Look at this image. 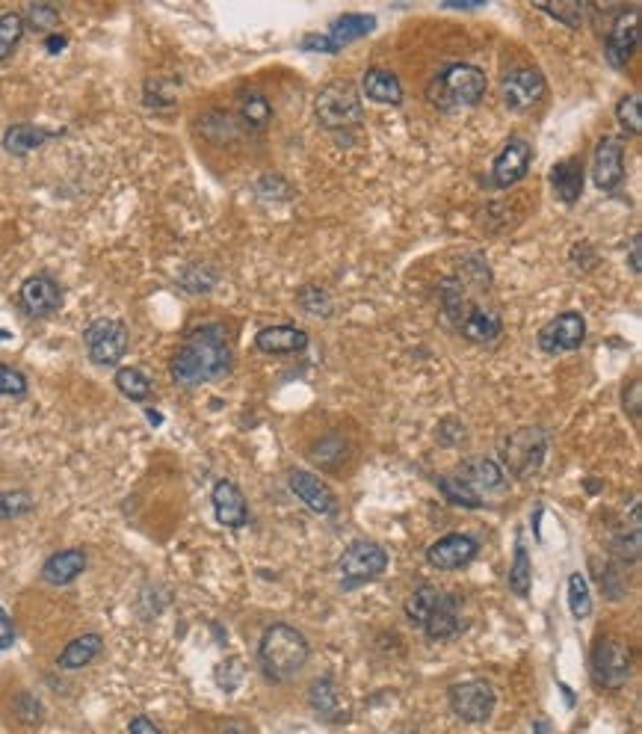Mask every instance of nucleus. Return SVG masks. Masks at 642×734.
Segmentation results:
<instances>
[{
	"instance_id": "09e8293b",
	"label": "nucleus",
	"mask_w": 642,
	"mask_h": 734,
	"mask_svg": "<svg viewBox=\"0 0 642 734\" xmlns=\"http://www.w3.org/2000/svg\"><path fill=\"white\" fill-rule=\"evenodd\" d=\"M131 734H163L148 717H134L131 720Z\"/></svg>"
},
{
	"instance_id": "cd10ccee",
	"label": "nucleus",
	"mask_w": 642,
	"mask_h": 734,
	"mask_svg": "<svg viewBox=\"0 0 642 734\" xmlns=\"http://www.w3.org/2000/svg\"><path fill=\"white\" fill-rule=\"evenodd\" d=\"M54 134L51 131H45V128H39V125H12V128H6V134H3V148L9 151V154H30V151H36V148H42L48 140H51Z\"/></svg>"
},
{
	"instance_id": "aec40b11",
	"label": "nucleus",
	"mask_w": 642,
	"mask_h": 734,
	"mask_svg": "<svg viewBox=\"0 0 642 734\" xmlns=\"http://www.w3.org/2000/svg\"><path fill=\"white\" fill-rule=\"evenodd\" d=\"M255 347L267 356H296L308 347V332L299 326H267L255 335Z\"/></svg>"
},
{
	"instance_id": "a878e982",
	"label": "nucleus",
	"mask_w": 642,
	"mask_h": 734,
	"mask_svg": "<svg viewBox=\"0 0 642 734\" xmlns=\"http://www.w3.org/2000/svg\"><path fill=\"white\" fill-rule=\"evenodd\" d=\"M237 116H240V122H243L246 131L261 134V131H267L270 122H273V104H270V98H267L264 92H258V89H246V92L240 95Z\"/></svg>"
},
{
	"instance_id": "1a4fd4ad",
	"label": "nucleus",
	"mask_w": 642,
	"mask_h": 734,
	"mask_svg": "<svg viewBox=\"0 0 642 734\" xmlns=\"http://www.w3.org/2000/svg\"><path fill=\"white\" fill-rule=\"evenodd\" d=\"M495 690L489 681H459L450 687V708L459 720L465 723H486L495 714Z\"/></svg>"
},
{
	"instance_id": "c756f323",
	"label": "nucleus",
	"mask_w": 642,
	"mask_h": 734,
	"mask_svg": "<svg viewBox=\"0 0 642 734\" xmlns=\"http://www.w3.org/2000/svg\"><path fill=\"white\" fill-rule=\"evenodd\" d=\"M533 587V566H530V557H527V548L515 545V557H512V566H509V589L518 595V598H527Z\"/></svg>"
},
{
	"instance_id": "a211bd4d",
	"label": "nucleus",
	"mask_w": 642,
	"mask_h": 734,
	"mask_svg": "<svg viewBox=\"0 0 642 734\" xmlns=\"http://www.w3.org/2000/svg\"><path fill=\"white\" fill-rule=\"evenodd\" d=\"M21 305L30 317H48L63 305V288L51 276H30L21 285Z\"/></svg>"
},
{
	"instance_id": "603ef678",
	"label": "nucleus",
	"mask_w": 642,
	"mask_h": 734,
	"mask_svg": "<svg viewBox=\"0 0 642 734\" xmlns=\"http://www.w3.org/2000/svg\"><path fill=\"white\" fill-rule=\"evenodd\" d=\"M6 338H9V335H6V332H0V341H6Z\"/></svg>"
},
{
	"instance_id": "2eb2a0df",
	"label": "nucleus",
	"mask_w": 642,
	"mask_h": 734,
	"mask_svg": "<svg viewBox=\"0 0 642 734\" xmlns=\"http://www.w3.org/2000/svg\"><path fill=\"white\" fill-rule=\"evenodd\" d=\"M592 181L598 190L613 193L625 181V148L616 137H601L592 151Z\"/></svg>"
},
{
	"instance_id": "f8f14e48",
	"label": "nucleus",
	"mask_w": 642,
	"mask_h": 734,
	"mask_svg": "<svg viewBox=\"0 0 642 734\" xmlns=\"http://www.w3.org/2000/svg\"><path fill=\"white\" fill-rule=\"evenodd\" d=\"M542 95H545V77L539 69H530V66L512 69L500 83V98L515 113L530 110L533 104L542 101Z\"/></svg>"
},
{
	"instance_id": "c9c22d12",
	"label": "nucleus",
	"mask_w": 642,
	"mask_h": 734,
	"mask_svg": "<svg viewBox=\"0 0 642 734\" xmlns=\"http://www.w3.org/2000/svg\"><path fill=\"white\" fill-rule=\"evenodd\" d=\"M296 302L305 314H314V317H329L332 314V296L329 291H323L320 285H305L299 294H296Z\"/></svg>"
},
{
	"instance_id": "f3484780",
	"label": "nucleus",
	"mask_w": 642,
	"mask_h": 734,
	"mask_svg": "<svg viewBox=\"0 0 642 734\" xmlns=\"http://www.w3.org/2000/svg\"><path fill=\"white\" fill-rule=\"evenodd\" d=\"M462 483H468L480 498L489 492H503L506 489V471L500 468L495 459L486 456H471L465 459L456 471H453Z\"/></svg>"
},
{
	"instance_id": "49530a36",
	"label": "nucleus",
	"mask_w": 642,
	"mask_h": 734,
	"mask_svg": "<svg viewBox=\"0 0 642 734\" xmlns=\"http://www.w3.org/2000/svg\"><path fill=\"white\" fill-rule=\"evenodd\" d=\"M640 403H642V382L634 379L631 382V391H625V409L631 412L634 421H640Z\"/></svg>"
},
{
	"instance_id": "3c124183",
	"label": "nucleus",
	"mask_w": 642,
	"mask_h": 734,
	"mask_svg": "<svg viewBox=\"0 0 642 734\" xmlns=\"http://www.w3.org/2000/svg\"><path fill=\"white\" fill-rule=\"evenodd\" d=\"M63 48H66V36H51V39H48V51H51V54H60Z\"/></svg>"
},
{
	"instance_id": "20e7f679",
	"label": "nucleus",
	"mask_w": 642,
	"mask_h": 734,
	"mask_svg": "<svg viewBox=\"0 0 642 734\" xmlns=\"http://www.w3.org/2000/svg\"><path fill=\"white\" fill-rule=\"evenodd\" d=\"M548 450V436L542 427H518L500 441L503 471L515 474L518 480H530L539 474Z\"/></svg>"
},
{
	"instance_id": "58836bf2",
	"label": "nucleus",
	"mask_w": 642,
	"mask_h": 734,
	"mask_svg": "<svg viewBox=\"0 0 642 734\" xmlns=\"http://www.w3.org/2000/svg\"><path fill=\"white\" fill-rule=\"evenodd\" d=\"M569 607L574 619H586L592 613V592L586 587L583 575H571L569 578Z\"/></svg>"
},
{
	"instance_id": "c03bdc74",
	"label": "nucleus",
	"mask_w": 642,
	"mask_h": 734,
	"mask_svg": "<svg viewBox=\"0 0 642 734\" xmlns=\"http://www.w3.org/2000/svg\"><path fill=\"white\" fill-rule=\"evenodd\" d=\"M613 551H616L622 560H631V563H634V560L640 557V527H637L631 536H628V533L616 536V539H613Z\"/></svg>"
},
{
	"instance_id": "7c9ffc66",
	"label": "nucleus",
	"mask_w": 642,
	"mask_h": 734,
	"mask_svg": "<svg viewBox=\"0 0 642 734\" xmlns=\"http://www.w3.org/2000/svg\"><path fill=\"white\" fill-rule=\"evenodd\" d=\"M539 12L557 18L560 24H566L571 30H580L586 24V6L577 0H557V3H536Z\"/></svg>"
},
{
	"instance_id": "8fccbe9b",
	"label": "nucleus",
	"mask_w": 642,
	"mask_h": 734,
	"mask_svg": "<svg viewBox=\"0 0 642 734\" xmlns=\"http://www.w3.org/2000/svg\"><path fill=\"white\" fill-rule=\"evenodd\" d=\"M222 734H249V726L246 723H240V720H228L222 729H219Z\"/></svg>"
},
{
	"instance_id": "0eeeda50",
	"label": "nucleus",
	"mask_w": 642,
	"mask_h": 734,
	"mask_svg": "<svg viewBox=\"0 0 642 734\" xmlns=\"http://www.w3.org/2000/svg\"><path fill=\"white\" fill-rule=\"evenodd\" d=\"M376 27V15H364V12H347L341 18L332 21L329 33L326 36H317V33H308L302 39V48L305 51H323V54H338L341 48L353 45L358 39H364L367 33H373Z\"/></svg>"
},
{
	"instance_id": "473e14b6",
	"label": "nucleus",
	"mask_w": 642,
	"mask_h": 734,
	"mask_svg": "<svg viewBox=\"0 0 642 734\" xmlns=\"http://www.w3.org/2000/svg\"><path fill=\"white\" fill-rule=\"evenodd\" d=\"M441 592H444V589L432 587V584H421V587L415 589V592L409 595V601H406V616H409V622L424 625V619L429 616V610L438 604Z\"/></svg>"
},
{
	"instance_id": "39448f33",
	"label": "nucleus",
	"mask_w": 642,
	"mask_h": 734,
	"mask_svg": "<svg viewBox=\"0 0 642 734\" xmlns=\"http://www.w3.org/2000/svg\"><path fill=\"white\" fill-rule=\"evenodd\" d=\"M317 122L329 131H347L356 128L364 119V107H361V95L350 80H335L326 83L317 95L314 104Z\"/></svg>"
},
{
	"instance_id": "f03ea898",
	"label": "nucleus",
	"mask_w": 642,
	"mask_h": 734,
	"mask_svg": "<svg viewBox=\"0 0 642 734\" xmlns=\"http://www.w3.org/2000/svg\"><path fill=\"white\" fill-rule=\"evenodd\" d=\"M486 86L489 83H486L483 69L471 63H453L432 74V80L427 83V101L435 110H444V113L465 110L483 101Z\"/></svg>"
},
{
	"instance_id": "393cba45",
	"label": "nucleus",
	"mask_w": 642,
	"mask_h": 734,
	"mask_svg": "<svg viewBox=\"0 0 642 734\" xmlns=\"http://www.w3.org/2000/svg\"><path fill=\"white\" fill-rule=\"evenodd\" d=\"M86 569V554L80 548H69V551H57L54 557H48V563L42 566V578L54 587H66L74 578H80Z\"/></svg>"
},
{
	"instance_id": "9b49d317",
	"label": "nucleus",
	"mask_w": 642,
	"mask_h": 734,
	"mask_svg": "<svg viewBox=\"0 0 642 734\" xmlns=\"http://www.w3.org/2000/svg\"><path fill=\"white\" fill-rule=\"evenodd\" d=\"M583 341H586V320H583V314H577V311H563V314H557V317H554L551 323H545L542 332H539V347H542V353H548V356L580 350Z\"/></svg>"
},
{
	"instance_id": "412c9836",
	"label": "nucleus",
	"mask_w": 642,
	"mask_h": 734,
	"mask_svg": "<svg viewBox=\"0 0 642 734\" xmlns=\"http://www.w3.org/2000/svg\"><path fill=\"white\" fill-rule=\"evenodd\" d=\"M637 48V9H622V15L613 21L610 36H607V60L616 69H625L628 60L634 57Z\"/></svg>"
},
{
	"instance_id": "6ab92c4d",
	"label": "nucleus",
	"mask_w": 642,
	"mask_h": 734,
	"mask_svg": "<svg viewBox=\"0 0 642 734\" xmlns=\"http://www.w3.org/2000/svg\"><path fill=\"white\" fill-rule=\"evenodd\" d=\"M290 492L317 515L335 513V495L332 489L311 471H290Z\"/></svg>"
},
{
	"instance_id": "f704fd0d",
	"label": "nucleus",
	"mask_w": 642,
	"mask_h": 734,
	"mask_svg": "<svg viewBox=\"0 0 642 734\" xmlns=\"http://www.w3.org/2000/svg\"><path fill=\"white\" fill-rule=\"evenodd\" d=\"M308 702H311V708H314L320 717H329V720H332L335 711H338V696H335L332 681H329V678H317V681L311 684Z\"/></svg>"
},
{
	"instance_id": "4468645a",
	"label": "nucleus",
	"mask_w": 642,
	"mask_h": 734,
	"mask_svg": "<svg viewBox=\"0 0 642 734\" xmlns=\"http://www.w3.org/2000/svg\"><path fill=\"white\" fill-rule=\"evenodd\" d=\"M533 146L524 137H509L506 146L500 148V154L492 163V184L495 187H512L518 181L527 178L530 166H533Z\"/></svg>"
},
{
	"instance_id": "ddd939ff",
	"label": "nucleus",
	"mask_w": 642,
	"mask_h": 734,
	"mask_svg": "<svg viewBox=\"0 0 642 734\" xmlns=\"http://www.w3.org/2000/svg\"><path fill=\"white\" fill-rule=\"evenodd\" d=\"M480 554V542L468 533H447L427 548V563L441 572L465 569Z\"/></svg>"
},
{
	"instance_id": "79ce46f5",
	"label": "nucleus",
	"mask_w": 642,
	"mask_h": 734,
	"mask_svg": "<svg viewBox=\"0 0 642 734\" xmlns=\"http://www.w3.org/2000/svg\"><path fill=\"white\" fill-rule=\"evenodd\" d=\"M0 394L3 397H24L27 394V376L9 365H0Z\"/></svg>"
},
{
	"instance_id": "5701e85b",
	"label": "nucleus",
	"mask_w": 642,
	"mask_h": 734,
	"mask_svg": "<svg viewBox=\"0 0 642 734\" xmlns=\"http://www.w3.org/2000/svg\"><path fill=\"white\" fill-rule=\"evenodd\" d=\"M214 515L222 527H243L249 521L246 498L231 480H219L214 486Z\"/></svg>"
},
{
	"instance_id": "f257e3e1",
	"label": "nucleus",
	"mask_w": 642,
	"mask_h": 734,
	"mask_svg": "<svg viewBox=\"0 0 642 734\" xmlns=\"http://www.w3.org/2000/svg\"><path fill=\"white\" fill-rule=\"evenodd\" d=\"M231 344L225 338V329L208 323L199 326L187 335V341L178 347L169 373L178 385H205V382H216L231 370Z\"/></svg>"
},
{
	"instance_id": "e433bc0d",
	"label": "nucleus",
	"mask_w": 642,
	"mask_h": 734,
	"mask_svg": "<svg viewBox=\"0 0 642 734\" xmlns=\"http://www.w3.org/2000/svg\"><path fill=\"white\" fill-rule=\"evenodd\" d=\"M21 36H24V15H18V12L0 15V60H6L15 51Z\"/></svg>"
},
{
	"instance_id": "2f4dec72",
	"label": "nucleus",
	"mask_w": 642,
	"mask_h": 734,
	"mask_svg": "<svg viewBox=\"0 0 642 734\" xmlns=\"http://www.w3.org/2000/svg\"><path fill=\"white\" fill-rule=\"evenodd\" d=\"M116 388L128 397V400H137L143 403L151 397V379L145 376L140 367H122L116 373Z\"/></svg>"
},
{
	"instance_id": "b1692460",
	"label": "nucleus",
	"mask_w": 642,
	"mask_h": 734,
	"mask_svg": "<svg viewBox=\"0 0 642 734\" xmlns=\"http://www.w3.org/2000/svg\"><path fill=\"white\" fill-rule=\"evenodd\" d=\"M583 160L580 157H566L560 163H554L551 169V187H554V196L566 205H574L583 193Z\"/></svg>"
},
{
	"instance_id": "de8ad7c7",
	"label": "nucleus",
	"mask_w": 642,
	"mask_h": 734,
	"mask_svg": "<svg viewBox=\"0 0 642 734\" xmlns=\"http://www.w3.org/2000/svg\"><path fill=\"white\" fill-rule=\"evenodd\" d=\"M631 270H634V276H640V270H642V237L640 234H634V240H631Z\"/></svg>"
},
{
	"instance_id": "c85d7f7f",
	"label": "nucleus",
	"mask_w": 642,
	"mask_h": 734,
	"mask_svg": "<svg viewBox=\"0 0 642 734\" xmlns=\"http://www.w3.org/2000/svg\"><path fill=\"white\" fill-rule=\"evenodd\" d=\"M101 649H104V643H101L98 634H83V637L72 640V643L60 652L57 663H60V669H83V666H89V663L101 655Z\"/></svg>"
},
{
	"instance_id": "ea45409f",
	"label": "nucleus",
	"mask_w": 642,
	"mask_h": 734,
	"mask_svg": "<svg viewBox=\"0 0 642 734\" xmlns=\"http://www.w3.org/2000/svg\"><path fill=\"white\" fill-rule=\"evenodd\" d=\"M33 510V498L21 489L0 492V518H21Z\"/></svg>"
},
{
	"instance_id": "9d476101",
	"label": "nucleus",
	"mask_w": 642,
	"mask_h": 734,
	"mask_svg": "<svg viewBox=\"0 0 642 734\" xmlns=\"http://www.w3.org/2000/svg\"><path fill=\"white\" fill-rule=\"evenodd\" d=\"M631 649L616 637H601L592 652V678L601 687H622L631 678Z\"/></svg>"
},
{
	"instance_id": "423d86ee",
	"label": "nucleus",
	"mask_w": 642,
	"mask_h": 734,
	"mask_svg": "<svg viewBox=\"0 0 642 734\" xmlns=\"http://www.w3.org/2000/svg\"><path fill=\"white\" fill-rule=\"evenodd\" d=\"M83 344L86 353L95 365L113 367L122 362V356L128 353V329L119 320L110 317H98L86 326L83 332Z\"/></svg>"
},
{
	"instance_id": "6e6552de",
	"label": "nucleus",
	"mask_w": 642,
	"mask_h": 734,
	"mask_svg": "<svg viewBox=\"0 0 642 734\" xmlns=\"http://www.w3.org/2000/svg\"><path fill=\"white\" fill-rule=\"evenodd\" d=\"M385 569H388V554H385V548L376 545V542H364V539L353 542V545L341 554V560H338V572H341V578H344V589H353L358 587V584H364V581H373V578H379Z\"/></svg>"
},
{
	"instance_id": "7ed1b4c3",
	"label": "nucleus",
	"mask_w": 642,
	"mask_h": 734,
	"mask_svg": "<svg viewBox=\"0 0 642 734\" xmlns=\"http://www.w3.org/2000/svg\"><path fill=\"white\" fill-rule=\"evenodd\" d=\"M258 661L270 681L285 684L293 675L302 672V666L308 661V643L290 625H282V622L270 625L258 643Z\"/></svg>"
},
{
	"instance_id": "72a5a7b5",
	"label": "nucleus",
	"mask_w": 642,
	"mask_h": 734,
	"mask_svg": "<svg viewBox=\"0 0 642 734\" xmlns=\"http://www.w3.org/2000/svg\"><path fill=\"white\" fill-rule=\"evenodd\" d=\"M438 489L444 492L447 501H453V504H459V507H468V510H480V507H483V498H480L468 483H462L456 474L441 477V480H438Z\"/></svg>"
},
{
	"instance_id": "a19ab883",
	"label": "nucleus",
	"mask_w": 642,
	"mask_h": 734,
	"mask_svg": "<svg viewBox=\"0 0 642 734\" xmlns=\"http://www.w3.org/2000/svg\"><path fill=\"white\" fill-rule=\"evenodd\" d=\"M27 24L33 30H54L60 24V12L48 3H33L27 6Z\"/></svg>"
},
{
	"instance_id": "dca6fc26",
	"label": "nucleus",
	"mask_w": 642,
	"mask_h": 734,
	"mask_svg": "<svg viewBox=\"0 0 642 734\" xmlns=\"http://www.w3.org/2000/svg\"><path fill=\"white\" fill-rule=\"evenodd\" d=\"M453 326L459 329L462 338H468L474 344H492V341H498L500 332H503V320H500L498 308L480 305L474 299L462 308V314L453 320Z\"/></svg>"
},
{
	"instance_id": "bb28decb",
	"label": "nucleus",
	"mask_w": 642,
	"mask_h": 734,
	"mask_svg": "<svg viewBox=\"0 0 642 734\" xmlns=\"http://www.w3.org/2000/svg\"><path fill=\"white\" fill-rule=\"evenodd\" d=\"M361 92H364L370 101H376V104H391V107H397V104L403 101V83H400L397 74L388 72V69H370V72L364 74V80H361Z\"/></svg>"
},
{
	"instance_id": "a18cd8bd",
	"label": "nucleus",
	"mask_w": 642,
	"mask_h": 734,
	"mask_svg": "<svg viewBox=\"0 0 642 734\" xmlns=\"http://www.w3.org/2000/svg\"><path fill=\"white\" fill-rule=\"evenodd\" d=\"M15 717H18L21 723L33 726V723H39L42 708H39V702H36L33 696H18V702H15Z\"/></svg>"
},
{
	"instance_id": "4be33fe9",
	"label": "nucleus",
	"mask_w": 642,
	"mask_h": 734,
	"mask_svg": "<svg viewBox=\"0 0 642 734\" xmlns=\"http://www.w3.org/2000/svg\"><path fill=\"white\" fill-rule=\"evenodd\" d=\"M427 631L429 640H447L453 634H459L462 628V619H459V595L453 592H441L438 604L429 610V616L421 625Z\"/></svg>"
},
{
	"instance_id": "37998d69",
	"label": "nucleus",
	"mask_w": 642,
	"mask_h": 734,
	"mask_svg": "<svg viewBox=\"0 0 642 734\" xmlns=\"http://www.w3.org/2000/svg\"><path fill=\"white\" fill-rule=\"evenodd\" d=\"M181 282H184V288H187V291L202 294V291H211V288H214L216 273L214 270H208V267H202V264H196V267H190V270H187V276H184Z\"/></svg>"
},
{
	"instance_id": "4c0bfd02",
	"label": "nucleus",
	"mask_w": 642,
	"mask_h": 734,
	"mask_svg": "<svg viewBox=\"0 0 642 734\" xmlns=\"http://www.w3.org/2000/svg\"><path fill=\"white\" fill-rule=\"evenodd\" d=\"M616 119H619V125H622L631 137H640L642 113H640V95H637V92L625 95V98L616 104Z\"/></svg>"
}]
</instances>
